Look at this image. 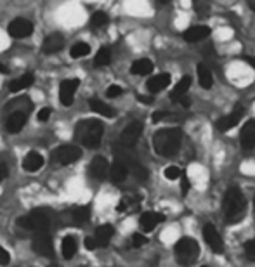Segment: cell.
Here are the masks:
<instances>
[{
	"instance_id": "obj_1",
	"label": "cell",
	"mask_w": 255,
	"mask_h": 267,
	"mask_svg": "<svg viewBox=\"0 0 255 267\" xmlns=\"http://www.w3.org/2000/svg\"><path fill=\"white\" fill-rule=\"evenodd\" d=\"M182 132L181 128H161L153 136V149L156 155L170 158L174 156L181 148Z\"/></svg>"
},
{
	"instance_id": "obj_2",
	"label": "cell",
	"mask_w": 255,
	"mask_h": 267,
	"mask_svg": "<svg viewBox=\"0 0 255 267\" xmlns=\"http://www.w3.org/2000/svg\"><path fill=\"white\" fill-rule=\"evenodd\" d=\"M222 210H224V218L228 224L240 222L246 210V201L243 193L238 188H231L226 191L224 200H222Z\"/></svg>"
},
{
	"instance_id": "obj_3",
	"label": "cell",
	"mask_w": 255,
	"mask_h": 267,
	"mask_svg": "<svg viewBox=\"0 0 255 267\" xmlns=\"http://www.w3.org/2000/svg\"><path fill=\"white\" fill-rule=\"evenodd\" d=\"M103 134H104V127H103V123H101L99 120H87L78 127L76 137H78L80 143H82L85 148L97 149L101 146Z\"/></svg>"
},
{
	"instance_id": "obj_4",
	"label": "cell",
	"mask_w": 255,
	"mask_h": 267,
	"mask_svg": "<svg viewBox=\"0 0 255 267\" xmlns=\"http://www.w3.org/2000/svg\"><path fill=\"white\" fill-rule=\"evenodd\" d=\"M200 257V245L196 240L184 236L176 245V258L181 265H193Z\"/></svg>"
},
{
	"instance_id": "obj_5",
	"label": "cell",
	"mask_w": 255,
	"mask_h": 267,
	"mask_svg": "<svg viewBox=\"0 0 255 267\" xmlns=\"http://www.w3.org/2000/svg\"><path fill=\"white\" fill-rule=\"evenodd\" d=\"M18 226H21L26 231H33L35 234L49 233V229H51V217L44 210H35V212L28 213V215L19 217Z\"/></svg>"
},
{
	"instance_id": "obj_6",
	"label": "cell",
	"mask_w": 255,
	"mask_h": 267,
	"mask_svg": "<svg viewBox=\"0 0 255 267\" xmlns=\"http://www.w3.org/2000/svg\"><path fill=\"white\" fill-rule=\"evenodd\" d=\"M82 158V149L76 148L73 144H64L59 146L52 151V160L59 165H71Z\"/></svg>"
},
{
	"instance_id": "obj_7",
	"label": "cell",
	"mask_w": 255,
	"mask_h": 267,
	"mask_svg": "<svg viewBox=\"0 0 255 267\" xmlns=\"http://www.w3.org/2000/svg\"><path fill=\"white\" fill-rule=\"evenodd\" d=\"M141 134H143V123H139V121H132V123H129L120 136V146L121 148H127V149L134 148L137 141H139Z\"/></svg>"
},
{
	"instance_id": "obj_8",
	"label": "cell",
	"mask_w": 255,
	"mask_h": 267,
	"mask_svg": "<svg viewBox=\"0 0 255 267\" xmlns=\"http://www.w3.org/2000/svg\"><path fill=\"white\" fill-rule=\"evenodd\" d=\"M31 246H33L35 253H38L40 257H54V245H52L51 234L49 233L35 234Z\"/></svg>"
},
{
	"instance_id": "obj_9",
	"label": "cell",
	"mask_w": 255,
	"mask_h": 267,
	"mask_svg": "<svg viewBox=\"0 0 255 267\" xmlns=\"http://www.w3.org/2000/svg\"><path fill=\"white\" fill-rule=\"evenodd\" d=\"M78 85L80 80L78 78H70V80H64L59 87V101L63 103V106H71L73 99H75V94L78 91Z\"/></svg>"
},
{
	"instance_id": "obj_10",
	"label": "cell",
	"mask_w": 255,
	"mask_h": 267,
	"mask_svg": "<svg viewBox=\"0 0 255 267\" xmlns=\"http://www.w3.org/2000/svg\"><path fill=\"white\" fill-rule=\"evenodd\" d=\"M203 238L212 252H216V253L224 252V241H222V238H221V234H219V231L216 229V226L206 224L203 228Z\"/></svg>"
},
{
	"instance_id": "obj_11",
	"label": "cell",
	"mask_w": 255,
	"mask_h": 267,
	"mask_svg": "<svg viewBox=\"0 0 255 267\" xmlns=\"http://www.w3.org/2000/svg\"><path fill=\"white\" fill-rule=\"evenodd\" d=\"M7 31H9V35L14 36V38H26V36H30L33 33V23L28 21V19H14V21L9 24Z\"/></svg>"
},
{
	"instance_id": "obj_12",
	"label": "cell",
	"mask_w": 255,
	"mask_h": 267,
	"mask_svg": "<svg viewBox=\"0 0 255 267\" xmlns=\"http://www.w3.org/2000/svg\"><path fill=\"white\" fill-rule=\"evenodd\" d=\"M241 116H243V108L241 106H236L233 113H229V115H226L224 118H221V120L217 121V128L221 132H228V130L234 128L238 123H240Z\"/></svg>"
},
{
	"instance_id": "obj_13",
	"label": "cell",
	"mask_w": 255,
	"mask_h": 267,
	"mask_svg": "<svg viewBox=\"0 0 255 267\" xmlns=\"http://www.w3.org/2000/svg\"><path fill=\"white\" fill-rule=\"evenodd\" d=\"M89 172H91V175L94 177V179H97V181L106 179L108 173H109V165H108L106 158L96 156L94 160H92L91 167H89Z\"/></svg>"
},
{
	"instance_id": "obj_14",
	"label": "cell",
	"mask_w": 255,
	"mask_h": 267,
	"mask_svg": "<svg viewBox=\"0 0 255 267\" xmlns=\"http://www.w3.org/2000/svg\"><path fill=\"white\" fill-rule=\"evenodd\" d=\"M240 141H241L243 149H253L255 148V120H250L243 125Z\"/></svg>"
},
{
	"instance_id": "obj_15",
	"label": "cell",
	"mask_w": 255,
	"mask_h": 267,
	"mask_svg": "<svg viewBox=\"0 0 255 267\" xmlns=\"http://www.w3.org/2000/svg\"><path fill=\"white\" fill-rule=\"evenodd\" d=\"M63 47H64V36L59 33H54V35H49L47 38L44 40L42 52L44 54H56V52H59Z\"/></svg>"
},
{
	"instance_id": "obj_16",
	"label": "cell",
	"mask_w": 255,
	"mask_h": 267,
	"mask_svg": "<svg viewBox=\"0 0 255 267\" xmlns=\"http://www.w3.org/2000/svg\"><path fill=\"white\" fill-rule=\"evenodd\" d=\"M161 220H165V217L161 213H156V212H144L143 215L139 218V224L143 228L144 233H151L153 229L160 224Z\"/></svg>"
},
{
	"instance_id": "obj_17",
	"label": "cell",
	"mask_w": 255,
	"mask_h": 267,
	"mask_svg": "<svg viewBox=\"0 0 255 267\" xmlns=\"http://www.w3.org/2000/svg\"><path fill=\"white\" fill-rule=\"evenodd\" d=\"M210 35V28L208 26H191L189 30L184 31V40L189 43H196V42H201L205 40L206 36Z\"/></svg>"
},
{
	"instance_id": "obj_18",
	"label": "cell",
	"mask_w": 255,
	"mask_h": 267,
	"mask_svg": "<svg viewBox=\"0 0 255 267\" xmlns=\"http://www.w3.org/2000/svg\"><path fill=\"white\" fill-rule=\"evenodd\" d=\"M170 75L168 73H160V75L153 76V78L148 80V88L151 94H156V92H161L163 88H167L170 85Z\"/></svg>"
},
{
	"instance_id": "obj_19",
	"label": "cell",
	"mask_w": 255,
	"mask_h": 267,
	"mask_svg": "<svg viewBox=\"0 0 255 267\" xmlns=\"http://www.w3.org/2000/svg\"><path fill=\"white\" fill-rule=\"evenodd\" d=\"M42 167H44V156L40 155V153L31 151V153H28V155L24 156L23 168L26 170V172H36V170H40Z\"/></svg>"
},
{
	"instance_id": "obj_20",
	"label": "cell",
	"mask_w": 255,
	"mask_h": 267,
	"mask_svg": "<svg viewBox=\"0 0 255 267\" xmlns=\"http://www.w3.org/2000/svg\"><path fill=\"white\" fill-rule=\"evenodd\" d=\"M113 228L109 224H103V226H99V228L96 229V236H94V240L97 243V248H104V246H108L109 245V241H111V238H113Z\"/></svg>"
},
{
	"instance_id": "obj_21",
	"label": "cell",
	"mask_w": 255,
	"mask_h": 267,
	"mask_svg": "<svg viewBox=\"0 0 255 267\" xmlns=\"http://www.w3.org/2000/svg\"><path fill=\"white\" fill-rule=\"evenodd\" d=\"M139 203H141L139 196H132V194H129V196L121 198L118 206H116V210L121 213H134L139 210Z\"/></svg>"
},
{
	"instance_id": "obj_22",
	"label": "cell",
	"mask_w": 255,
	"mask_h": 267,
	"mask_svg": "<svg viewBox=\"0 0 255 267\" xmlns=\"http://www.w3.org/2000/svg\"><path fill=\"white\" fill-rule=\"evenodd\" d=\"M189 87H191V76H182L179 82H177L176 87L172 88V92H170V99L177 103V101L182 99V97H186Z\"/></svg>"
},
{
	"instance_id": "obj_23",
	"label": "cell",
	"mask_w": 255,
	"mask_h": 267,
	"mask_svg": "<svg viewBox=\"0 0 255 267\" xmlns=\"http://www.w3.org/2000/svg\"><path fill=\"white\" fill-rule=\"evenodd\" d=\"M24 123H26V113L16 111L7 118V130H9L11 134H16L24 127Z\"/></svg>"
},
{
	"instance_id": "obj_24",
	"label": "cell",
	"mask_w": 255,
	"mask_h": 267,
	"mask_svg": "<svg viewBox=\"0 0 255 267\" xmlns=\"http://www.w3.org/2000/svg\"><path fill=\"white\" fill-rule=\"evenodd\" d=\"M196 71H198V80H200V85L203 88H212V83H214V75H212V70L206 66L205 63H200L196 66Z\"/></svg>"
},
{
	"instance_id": "obj_25",
	"label": "cell",
	"mask_w": 255,
	"mask_h": 267,
	"mask_svg": "<svg viewBox=\"0 0 255 267\" xmlns=\"http://www.w3.org/2000/svg\"><path fill=\"white\" fill-rule=\"evenodd\" d=\"M33 82H35L33 73H24V75H21L19 78H16L14 82H11L9 88H11V92H19V91H24V88L31 87V83Z\"/></svg>"
},
{
	"instance_id": "obj_26",
	"label": "cell",
	"mask_w": 255,
	"mask_h": 267,
	"mask_svg": "<svg viewBox=\"0 0 255 267\" xmlns=\"http://www.w3.org/2000/svg\"><path fill=\"white\" fill-rule=\"evenodd\" d=\"M91 109L94 113H97V115L106 116V118H113V116H115V109L109 106V104L103 103V101L96 99V97H92L91 99Z\"/></svg>"
},
{
	"instance_id": "obj_27",
	"label": "cell",
	"mask_w": 255,
	"mask_h": 267,
	"mask_svg": "<svg viewBox=\"0 0 255 267\" xmlns=\"http://www.w3.org/2000/svg\"><path fill=\"white\" fill-rule=\"evenodd\" d=\"M129 175V167L121 161H115L113 167L109 168V177L113 182H123Z\"/></svg>"
},
{
	"instance_id": "obj_28",
	"label": "cell",
	"mask_w": 255,
	"mask_h": 267,
	"mask_svg": "<svg viewBox=\"0 0 255 267\" xmlns=\"http://www.w3.org/2000/svg\"><path fill=\"white\" fill-rule=\"evenodd\" d=\"M76 250H78V245H76V240L73 236H64L63 243H61V252H63V257L66 260L75 257Z\"/></svg>"
},
{
	"instance_id": "obj_29",
	"label": "cell",
	"mask_w": 255,
	"mask_h": 267,
	"mask_svg": "<svg viewBox=\"0 0 255 267\" xmlns=\"http://www.w3.org/2000/svg\"><path fill=\"white\" fill-rule=\"evenodd\" d=\"M131 71L132 75H137V76H144V75H149L153 71V63L149 59H137L136 63L131 66Z\"/></svg>"
},
{
	"instance_id": "obj_30",
	"label": "cell",
	"mask_w": 255,
	"mask_h": 267,
	"mask_svg": "<svg viewBox=\"0 0 255 267\" xmlns=\"http://www.w3.org/2000/svg\"><path fill=\"white\" fill-rule=\"evenodd\" d=\"M111 63V51L108 47H103L97 51L96 58H94V66L96 68H103V66H108Z\"/></svg>"
},
{
	"instance_id": "obj_31",
	"label": "cell",
	"mask_w": 255,
	"mask_h": 267,
	"mask_svg": "<svg viewBox=\"0 0 255 267\" xmlns=\"http://www.w3.org/2000/svg\"><path fill=\"white\" fill-rule=\"evenodd\" d=\"M89 208L87 206H76V208L71 210V218L73 222H76V224H83V222L89 220Z\"/></svg>"
},
{
	"instance_id": "obj_32",
	"label": "cell",
	"mask_w": 255,
	"mask_h": 267,
	"mask_svg": "<svg viewBox=\"0 0 255 267\" xmlns=\"http://www.w3.org/2000/svg\"><path fill=\"white\" fill-rule=\"evenodd\" d=\"M89 52H91V46H89V43L76 42L75 46L71 47L70 56H71V58H83V56H87Z\"/></svg>"
},
{
	"instance_id": "obj_33",
	"label": "cell",
	"mask_w": 255,
	"mask_h": 267,
	"mask_svg": "<svg viewBox=\"0 0 255 267\" xmlns=\"http://www.w3.org/2000/svg\"><path fill=\"white\" fill-rule=\"evenodd\" d=\"M108 23V14L106 12H103V11H97L92 14V18H91V24L94 28H101V26H104V24Z\"/></svg>"
},
{
	"instance_id": "obj_34",
	"label": "cell",
	"mask_w": 255,
	"mask_h": 267,
	"mask_svg": "<svg viewBox=\"0 0 255 267\" xmlns=\"http://www.w3.org/2000/svg\"><path fill=\"white\" fill-rule=\"evenodd\" d=\"M129 168H131L132 175L136 177L137 181H146V179H148V170H146V167H143V165H139V163H132Z\"/></svg>"
},
{
	"instance_id": "obj_35",
	"label": "cell",
	"mask_w": 255,
	"mask_h": 267,
	"mask_svg": "<svg viewBox=\"0 0 255 267\" xmlns=\"http://www.w3.org/2000/svg\"><path fill=\"white\" fill-rule=\"evenodd\" d=\"M163 175H165V179H168V181H176V179H179V177H182V170L179 167H176V165H170V167L163 170Z\"/></svg>"
},
{
	"instance_id": "obj_36",
	"label": "cell",
	"mask_w": 255,
	"mask_h": 267,
	"mask_svg": "<svg viewBox=\"0 0 255 267\" xmlns=\"http://www.w3.org/2000/svg\"><path fill=\"white\" fill-rule=\"evenodd\" d=\"M245 253L248 260H255V238L245 243Z\"/></svg>"
},
{
	"instance_id": "obj_37",
	"label": "cell",
	"mask_w": 255,
	"mask_h": 267,
	"mask_svg": "<svg viewBox=\"0 0 255 267\" xmlns=\"http://www.w3.org/2000/svg\"><path fill=\"white\" fill-rule=\"evenodd\" d=\"M121 92H123V88L120 87V85H109L108 91H106V96L109 99H115V97H118Z\"/></svg>"
},
{
	"instance_id": "obj_38",
	"label": "cell",
	"mask_w": 255,
	"mask_h": 267,
	"mask_svg": "<svg viewBox=\"0 0 255 267\" xmlns=\"http://www.w3.org/2000/svg\"><path fill=\"white\" fill-rule=\"evenodd\" d=\"M146 241H148L146 240V236L144 234H141V233H137V234H134L132 236V245L136 246V248H141L143 245H146Z\"/></svg>"
},
{
	"instance_id": "obj_39",
	"label": "cell",
	"mask_w": 255,
	"mask_h": 267,
	"mask_svg": "<svg viewBox=\"0 0 255 267\" xmlns=\"http://www.w3.org/2000/svg\"><path fill=\"white\" fill-rule=\"evenodd\" d=\"M11 262V255L7 252L6 248H4L2 245H0V265H7Z\"/></svg>"
},
{
	"instance_id": "obj_40",
	"label": "cell",
	"mask_w": 255,
	"mask_h": 267,
	"mask_svg": "<svg viewBox=\"0 0 255 267\" xmlns=\"http://www.w3.org/2000/svg\"><path fill=\"white\" fill-rule=\"evenodd\" d=\"M51 113H52V109L51 108H44V109H40L38 111V121H47L49 118H51Z\"/></svg>"
},
{
	"instance_id": "obj_41",
	"label": "cell",
	"mask_w": 255,
	"mask_h": 267,
	"mask_svg": "<svg viewBox=\"0 0 255 267\" xmlns=\"http://www.w3.org/2000/svg\"><path fill=\"white\" fill-rule=\"evenodd\" d=\"M181 191H182V194H184V196H186V194H188V191H189V179H188L186 175L181 179Z\"/></svg>"
},
{
	"instance_id": "obj_42",
	"label": "cell",
	"mask_w": 255,
	"mask_h": 267,
	"mask_svg": "<svg viewBox=\"0 0 255 267\" xmlns=\"http://www.w3.org/2000/svg\"><path fill=\"white\" fill-rule=\"evenodd\" d=\"M7 175H9V168H7L6 163H0V182L4 179H7Z\"/></svg>"
},
{
	"instance_id": "obj_43",
	"label": "cell",
	"mask_w": 255,
	"mask_h": 267,
	"mask_svg": "<svg viewBox=\"0 0 255 267\" xmlns=\"http://www.w3.org/2000/svg\"><path fill=\"white\" fill-rule=\"evenodd\" d=\"M85 248L87 250H96L97 248V243L94 238H85Z\"/></svg>"
},
{
	"instance_id": "obj_44",
	"label": "cell",
	"mask_w": 255,
	"mask_h": 267,
	"mask_svg": "<svg viewBox=\"0 0 255 267\" xmlns=\"http://www.w3.org/2000/svg\"><path fill=\"white\" fill-rule=\"evenodd\" d=\"M177 103H181L184 108H189V106H191V101H189V97H188V96L182 97V99H179V101H177Z\"/></svg>"
},
{
	"instance_id": "obj_45",
	"label": "cell",
	"mask_w": 255,
	"mask_h": 267,
	"mask_svg": "<svg viewBox=\"0 0 255 267\" xmlns=\"http://www.w3.org/2000/svg\"><path fill=\"white\" fill-rule=\"evenodd\" d=\"M139 101L144 104H151L153 103V97H148V96H139Z\"/></svg>"
},
{
	"instance_id": "obj_46",
	"label": "cell",
	"mask_w": 255,
	"mask_h": 267,
	"mask_svg": "<svg viewBox=\"0 0 255 267\" xmlns=\"http://www.w3.org/2000/svg\"><path fill=\"white\" fill-rule=\"evenodd\" d=\"M0 73H4V75H7V73H9L7 66H6V64H2V63H0Z\"/></svg>"
},
{
	"instance_id": "obj_47",
	"label": "cell",
	"mask_w": 255,
	"mask_h": 267,
	"mask_svg": "<svg viewBox=\"0 0 255 267\" xmlns=\"http://www.w3.org/2000/svg\"><path fill=\"white\" fill-rule=\"evenodd\" d=\"M250 9L255 12V0H253V2H250Z\"/></svg>"
},
{
	"instance_id": "obj_48",
	"label": "cell",
	"mask_w": 255,
	"mask_h": 267,
	"mask_svg": "<svg viewBox=\"0 0 255 267\" xmlns=\"http://www.w3.org/2000/svg\"><path fill=\"white\" fill-rule=\"evenodd\" d=\"M253 208H255V198H253Z\"/></svg>"
},
{
	"instance_id": "obj_49",
	"label": "cell",
	"mask_w": 255,
	"mask_h": 267,
	"mask_svg": "<svg viewBox=\"0 0 255 267\" xmlns=\"http://www.w3.org/2000/svg\"><path fill=\"white\" fill-rule=\"evenodd\" d=\"M49 267H59V265H49Z\"/></svg>"
}]
</instances>
